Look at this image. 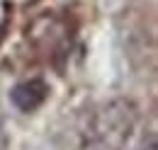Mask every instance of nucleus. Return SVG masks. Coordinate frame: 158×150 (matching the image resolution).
<instances>
[{"label": "nucleus", "instance_id": "f257e3e1", "mask_svg": "<svg viewBox=\"0 0 158 150\" xmlns=\"http://www.w3.org/2000/svg\"><path fill=\"white\" fill-rule=\"evenodd\" d=\"M139 109L129 99H110L85 114L78 126L80 150H122L136 131Z\"/></svg>", "mask_w": 158, "mask_h": 150}, {"label": "nucleus", "instance_id": "f03ea898", "mask_svg": "<svg viewBox=\"0 0 158 150\" xmlns=\"http://www.w3.org/2000/svg\"><path fill=\"white\" fill-rule=\"evenodd\" d=\"M46 94H49L46 82H41V80L34 77V80H24L20 85H15L12 92H10V102L15 104V109L29 114V112H37L46 102Z\"/></svg>", "mask_w": 158, "mask_h": 150}, {"label": "nucleus", "instance_id": "7ed1b4c3", "mask_svg": "<svg viewBox=\"0 0 158 150\" xmlns=\"http://www.w3.org/2000/svg\"><path fill=\"white\" fill-rule=\"evenodd\" d=\"M5 148V126H2V114H0V150Z\"/></svg>", "mask_w": 158, "mask_h": 150}, {"label": "nucleus", "instance_id": "20e7f679", "mask_svg": "<svg viewBox=\"0 0 158 150\" xmlns=\"http://www.w3.org/2000/svg\"><path fill=\"white\" fill-rule=\"evenodd\" d=\"M143 150H156V145H153V143H148V148H143Z\"/></svg>", "mask_w": 158, "mask_h": 150}]
</instances>
